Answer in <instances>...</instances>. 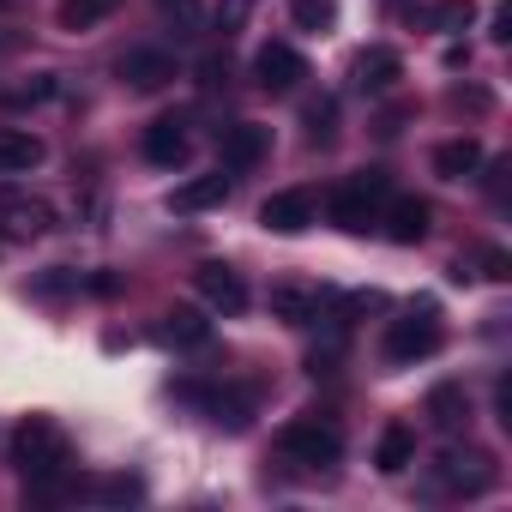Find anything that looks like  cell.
<instances>
[{"mask_svg":"<svg viewBox=\"0 0 512 512\" xmlns=\"http://www.w3.org/2000/svg\"><path fill=\"white\" fill-rule=\"evenodd\" d=\"M0 223L31 241V235H49L55 229V205L37 199V193H25V187H0Z\"/></svg>","mask_w":512,"mask_h":512,"instance_id":"cell-11","label":"cell"},{"mask_svg":"<svg viewBox=\"0 0 512 512\" xmlns=\"http://www.w3.org/2000/svg\"><path fill=\"white\" fill-rule=\"evenodd\" d=\"M49 157V145L31 127H0V175H31Z\"/></svg>","mask_w":512,"mask_h":512,"instance_id":"cell-21","label":"cell"},{"mask_svg":"<svg viewBox=\"0 0 512 512\" xmlns=\"http://www.w3.org/2000/svg\"><path fill=\"white\" fill-rule=\"evenodd\" d=\"M115 73H121L127 91H163V85L175 79V55H169V49H127Z\"/></svg>","mask_w":512,"mask_h":512,"instance_id":"cell-14","label":"cell"},{"mask_svg":"<svg viewBox=\"0 0 512 512\" xmlns=\"http://www.w3.org/2000/svg\"><path fill=\"white\" fill-rule=\"evenodd\" d=\"M392 199V175L386 169H356L350 181H338L332 193H326V217L338 223V229H350V235H368L374 223H380V205Z\"/></svg>","mask_w":512,"mask_h":512,"instance_id":"cell-2","label":"cell"},{"mask_svg":"<svg viewBox=\"0 0 512 512\" xmlns=\"http://www.w3.org/2000/svg\"><path fill=\"white\" fill-rule=\"evenodd\" d=\"M175 398L199 404V410H205L217 428H229V434H241V428L253 422V410H260V386H193V380H181Z\"/></svg>","mask_w":512,"mask_h":512,"instance_id":"cell-6","label":"cell"},{"mask_svg":"<svg viewBox=\"0 0 512 512\" xmlns=\"http://www.w3.org/2000/svg\"><path fill=\"white\" fill-rule=\"evenodd\" d=\"M13 470L31 482V476H55V470H73V440L55 416H25L13 428Z\"/></svg>","mask_w":512,"mask_h":512,"instance_id":"cell-1","label":"cell"},{"mask_svg":"<svg viewBox=\"0 0 512 512\" xmlns=\"http://www.w3.org/2000/svg\"><path fill=\"white\" fill-rule=\"evenodd\" d=\"M440 308L434 302H422V308H410L404 320H392L386 326V344H380V356L392 362V368H416V362H428L434 350H440Z\"/></svg>","mask_w":512,"mask_h":512,"instance_id":"cell-5","label":"cell"},{"mask_svg":"<svg viewBox=\"0 0 512 512\" xmlns=\"http://www.w3.org/2000/svg\"><path fill=\"white\" fill-rule=\"evenodd\" d=\"M398 79H404V55H398V49H380V43H374V49H362V55L350 61V85H356L362 97H386Z\"/></svg>","mask_w":512,"mask_h":512,"instance_id":"cell-12","label":"cell"},{"mask_svg":"<svg viewBox=\"0 0 512 512\" xmlns=\"http://www.w3.org/2000/svg\"><path fill=\"white\" fill-rule=\"evenodd\" d=\"M55 97V73L49 79H31V85H19V91H7L0 97V109H37V103H49Z\"/></svg>","mask_w":512,"mask_h":512,"instance_id":"cell-28","label":"cell"},{"mask_svg":"<svg viewBox=\"0 0 512 512\" xmlns=\"http://www.w3.org/2000/svg\"><path fill=\"white\" fill-rule=\"evenodd\" d=\"M422 25H428V31L458 37V31H470V25H476V0H434V7H422Z\"/></svg>","mask_w":512,"mask_h":512,"instance_id":"cell-23","label":"cell"},{"mask_svg":"<svg viewBox=\"0 0 512 512\" xmlns=\"http://www.w3.org/2000/svg\"><path fill=\"white\" fill-rule=\"evenodd\" d=\"M193 290L205 296L211 314H241V308H247V284H241V272L223 266V260H205V266L193 272Z\"/></svg>","mask_w":512,"mask_h":512,"instance_id":"cell-10","label":"cell"},{"mask_svg":"<svg viewBox=\"0 0 512 512\" xmlns=\"http://www.w3.org/2000/svg\"><path fill=\"white\" fill-rule=\"evenodd\" d=\"M452 103H458V109H476V115H482V109H488V91H452Z\"/></svg>","mask_w":512,"mask_h":512,"instance_id":"cell-35","label":"cell"},{"mask_svg":"<svg viewBox=\"0 0 512 512\" xmlns=\"http://www.w3.org/2000/svg\"><path fill=\"white\" fill-rule=\"evenodd\" d=\"M386 235L398 241V247H416V241H428V229H434V211H428V199H416V193H398V199H386Z\"/></svg>","mask_w":512,"mask_h":512,"instance_id":"cell-16","label":"cell"},{"mask_svg":"<svg viewBox=\"0 0 512 512\" xmlns=\"http://www.w3.org/2000/svg\"><path fill=\"white\" fill-rule=\"evenodd\" d=\"M482 278H494V284L512 278V253L506 247H482Z\"/></svg>","mask_w":512,"mask_h":512,"instance_id":"cell-30","label":"cell"},{"mask_svg":"<svg viewBox=\"0 0 512 512\" xmlns=\"http://www.w3.org/2000/svg\"><path fill=\"white\" fill-rule=\"evenodd\" d=\"M0 7H13V0H0Z\"/></svg>","mask_w":512,"mask_h":512,"instance_id":"cell-37","label":"cell"},{"mask_svg":"<svg viewBox=\"0 0 512 512\" xmlns=\"http://www.w3.org/2000/svg\"><path fill=\"white\" fill-rule=\"evenodd\" d=\"M494 422H500V428H512V374H500V380H494Z\"/></svg>","mask_w":512,"mask_h":512,"instance_id":"cell-31","label":"cell"},{"mask_svg":"<svg viewBox=\"0 0 512 512\" xmlns=\"http://www.w3.org/2000/svg\"><path fill=\"white\" fill-rule=\"evenodd\" d=\"M296 31H332L338 25V0H290Z\"/></svg>","mask_w":512,"mask_h":512,"instance_id":"cell-26","label":"cell"},{"mask_svg":"<svg viewBox=\"0 0 512 512\" xmlns=\"http://www.w3.org/2000/svg\"><path fill=\"white\" fill-rule=\"evenodd\" d=\"M494 458L482 452V446H446L434 464H428V482H434V494H458V500H476V494H488L494 488Z\"/></svg>","mask_w":512,"mask_h":512,"instance_id":"cell-4","label":"cell"},{"mask_svg":"<svg viewBox=\"0 0 512 512\" xmlns=\"http://www.w3.org/2000/svg\"><path fill=\"white\" fill-rule=\"evenodd\" d=\"M253 7H260V0H223V7H217V31H223V37L241 31V19H247Z\"/></svg>","mask_w":512,"mask_h":512,"instance_id":"cell-29","label":"cell"},{"mask_svg":"<svg viewBox=\"0 0 512 512\" xmlns=\"http://www.w3.org/2000/svg\"><path fill=\"white\" fill-rule=\"evenodd\" d=\"M416 464V428L410 422H386L380 440H374V470L380 476H404Z\"/></svg>","mask_w":512,"mask_h":512,"instance_id":"cell-20","label":"cell"},{"mask_svg":"<svg viewBox=\"0 0 512 512\" xmlns=\"http://www.w3.org/2000/svg\"><path fill=\"white\" fill-rule=\"evenodd\" d=\"M139 151H145V163H157V169H181V163L193 157V133H187V121L163 115V121H151V127H145Z\"/></svg>","mask_w":512,"mask_h":512,"instance_id":"cell-13","label":"cell"},{"mask_svg":"<svg viewBox=\"0 0 512 512\" xmlns=\"http://www.w3.org/2000/svg\"><path fill=\"white\" fill-rule=\"evenodd\" d=\"M253 79H260V91H272V97H290L308 79V61L290 43H266L260 55H253Z\"/></svg>","mask_w":512,"mask_h":512,"instance_id":"cell-9","label":"cell"},{"mask_svg":"<svg viewBox=\"0 0 512 512\" xmlns=\"http://www.w3.org/2000/svg\"><path fill=\"white\" fill-rule=\"evenodd\" d=\"M278 458L284 464H302V470H332L344 458V434L326 416H290L278 428Z\"/></svg>","mask_w":512,"mask_h":512,"instance_id":"cell-3","label":"cell"},{"mask_svg":"<svg viewBox=\"0 0 512 512\" xmlns=\"http://www.w3.org/2000/svg\"><path fill=\"white\" fill-rule=\"evenodd\" d=\"M506 175H512V163H494V169H488V193H494V205H506Z\"/></svg>","mask_w":512,"mask_h":512,"instance_id":"cell-34","label":"cell"},{"mask_svg":"<svg viewBox=\"0 0 512 512\" xmlns=\"http://www.w3.org/2000/svg\"><path fill=\"white\" fill-rule=\"evenodd\" d=\"M79 494L121 506V500H139V494H145V482H139V476H103V482H79Z\"/></svg>","mask_w":512,"mask_h":512,"instance_id":"cell-27","label":"cell"},{"mask_svg":"<svg viewBox=\"0 0 512 512\" xmlns=\"http://www.w3.org/2000/svg\"><path fill=\"white\" fill-rule=\"evenodd\" d=\"M229 187H235V175H229V169H211V175H187V181L169 193V211H181V217H193V211H217V205L229 199Z\"/></svg>","mask_w":512,"mask_h":512,"instance_id":"cell-15","label":"cell"},{"mask_svg":"<svg viewBox=\"0 0 512 512\" xmlns=\"http://www.w3.org/2000/svg\"><path fill=\"white\" fill-rule=\"evenodd\" d=\"M115 7L121 0H61V31H97L103 19H115Z\"/></svg>","mask_w":512,"mask_h":512,"instance_id":"cell-25","label":"cell"},{"mask_svg":"<svg viewBox=\"0 0 512 512\" xmlns=\"http://www.w3.org/2000/svg\"><path fill=\"white\" fill-rule=\"evenodd\" d=\"M302 127H308V145H332L338 139V97H308L302 103Z\"/></svg>","mask_w":512,"mask_h":512,"instance_id":"cell-24","label":"cell"},{"mask_svg":"<svg viewBox=\"0 0 512 512\" xmlns=\"http://www.w3.org/2000/svg\"><path fill=\"white\" fill-rule=\"evenodd\" d=\"M332 290H314V284H272V314L284 326H320Z\"/></svg>","mask_w":512,"mask_h":512,"instance_id":"cell-17","label":"cell"},{"mask_svg":"<svg viewBox=\"0 0 512 512\" xmlns=\"http://www.w3.org/2000/svg\"><path fill=\"white\" fill-rule=\"evenodd\" d=\"M422 410H428V422H434L440 434H464V428H470V416H476V410H470L464 380H440V386L428 392V404H422Z\"/></svg>","mask_w":512,"mask_h":512,"instance_id":"cell-18","label":"cell"},{"mask_svg":"<svg viewBox=\"0 0 512 512\" xmlns=\"http://www.w3.org/2000/svg\"><path fill=\"white\" fill-rule=\"evenodd\" d=\"M67 290H79V278H61V272L37 278V296H67Z\"/></svg>","mask_w":512,"mask_h":512,"instance_id":"cell-33","label":"cell"},{"mask_svg":"<svg viewBox=\"0 0 512 512\" xmlns=\"http://www.w3.org/2000/svg\"><path fill=\"white\" fill-rule=\"evenodd\" d=\"M163 7H169V13H181V19L193 25V0H163Z\"/></svg>","mask_w":512,"mask_h":512,"instance_id":"cell-36","label":"cell"},{"mask_svg":"<svg viewBox=\"0 0 512 512\" xmlns=\"http://www.w3.org/2000/svg\"><path fill=\"white\" fill-rule=\"evenodd\" d=\"M260 223H266L272 235H302V229L320 223V193H314V187H284V193H272V199L260 205Z\"/></svg>","mask_w":512,"mask_h":512,"instance_id":"cell-8","label":"cell"},{"mask_svg":"<svg viewBox=\"0 0 512 512\" xmlns=\"http://www.w3.org/2000/svg\"><path fill=\"white\" fill-rule=\"evenodd\" d=\"M488 37H494V43H512V7H494V19H488Z\"/></svg>","mask_w":512,"mask_h":512,"instance_id":"cell-32","label":"cell"},{"mask_svg":"<svg viewBox=\"0 0 512 512\" xmlns=\"http://www.w3.org/2000/svg\"><path fill=\"white\" fill-rule=\"evenodd\" d=\"M434 175L440 181H476L482 175V139L476 133H458V139L434 145Z\"/></svg>","mask_w":512,"mask_h":512,"instance_id":"cell-19","label":"cell"},{"mask_svg":"<svg viewBox=\"0 0 512 512\" xmlns=\"http://www.w3.org/2000/svg\"><path fill=\"white\" fill-rule=\"evenodd\" d=\"M157 338H163L169 350H205V344H211V320H205L199 308H169V314L157 320Z\"/></svg>","mask_w":512,"mask_h":512,"instance_id":"cell-22","label":"cell"},{"mask_svg":"<svg viewBox=\"0 0 512 512\" xmlns=\"http://www.w3.org/2000/svg\"><path fill=\"white\" fill-rule=\"evenodd\" d=\"M217 157H223L229 175L260 169L272 157V127H260V121H229V127H217Z\"/></svg>","mask_w":512,"mask_h":512,"instance_id":"cell-7","label":"cell"}]
</instances>
